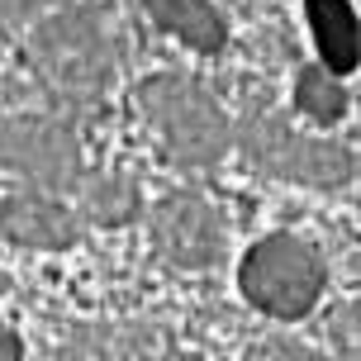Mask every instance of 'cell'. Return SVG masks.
<instances>
[{
    "mask_svg": "<svg viewBox=\"0 0 361 361\" xmlns=\"http://www.w3.org/2000/svg\"><path fill=\"white\" fill-rule=\"evenodd\" d=\"M29 62L43 86L67 105H95L114 86V48L100 19L81 5H67L38 24L29 38Z\"/></svg>",
    "mask_w": 361,
    "mask_h": 361,
    "instance_id": "cell-1",
    "label": "cell"
},
{
    "mask_svg": "<svg viewBox=\"0 0 361 361\" xmlns=\"http://www.w3.org/2000/svg\"><path fill=\"white\" fill-rule=\"evenodd\" d=\"M133 100L147 114V124L157 128L166 157L176 166H214L233 143V128H228V114L219 109V100L185 76H147Z\"/></svg>",
    "mask_w": 361,
    "mask_h": 361,
    "instance_id": "cell-2",
    "label": "cell"
},
{
    "mask_svg": "<svg viewBox=\"0 0 361 361\" xmlns=\"http://www.w3.org/2000/svg\"><path fill=\"white\" fill-rule=\"evenodd\" d=\"M324 286H328L324 257L290 233H271L252 243L243 252V267H238L243 300L271 319H286V324L314 314V305L324 300Z\"/></svg>",
    "mask_w": 361,
    "mask_h": 361,
    "instance_id": "cell-3",
    "label": "cell"
},
{
    "mask_svg": "<svg viewBox=\"0 0 361 361\" xmlns=\"http://www.w3.org/2000/svg\"><path fill=\"white\" fill-rule=\"evenodd\" d=\"M238 147L247 152V162L262 176L295 180V185H309V190H338L357 171V162L343 143L309 138L300 128H290L286 114H247L243 128H238Z\"/></svg>",
    "mask_w": 361,
    "mask_h": 361,
    "instance_id": "cell-4",
    "label": "cell"
},
{
    "mask_svg": "<svg viewBox=\"0 0 361 361\" xmlns=\"http://www.w3.org/2000/svg\"><path fill=\"white\" fill-rule=\"evenodd\" d=\"M0 166L43 190H72L81 180V147L62 119L48 114H15L0 124Z\"/></svg>",
    "mask_w": 361,
    "mask_h": 361,
    "instance_id": "cell-5",
    "label": "cell"
},
{
    "mask_svg": "<svg viewBox=\"0 0 361 361\" xmlns=\"http://www.w3.org/2000/svg\"><path fill=\"white\" fill-rule=\"evenodd\" d=\"M152 247L171 271H209L228 252V219L195 190L166 195L152 209Z\"/></svg>",
    "mask_w": 361,
    "mask_h": 361,
    "instance_id": "cell-6",
    "label": "cell"
},
{
    "mask_svg": "<svg viewBox=\"0 0 361 361\" xmlns=\"http://www.w3.org/2000/svg\"><path fill=\"white\" fill-rule=\"evenodd\" d=\"M0 238L34 252H67L81 238V219L43 190H15L0 200Z\"/></svg>",
    "mask_w": 361,
    "mask_h": 361,
    "instance_id": "cell-7",
    "label": "cell"
},
{
    "mask_svg": "<svg viewBox=\"0 0 361 361\" xmlns=\"http://www.w3.org/2000/svg\"><path fill=\"white\" fill-rule=\"evenodd\" d=\"M143 10L195 53H224L228 43V24L209 0H143Z\"/></svg>",
    "mask_w": 361,
    "mask_h": 361,
    "instance_id": "cell-8",
    "label": "cell"
},
{
    "mask_svg": "<svg viewBox=\"0 0 361 361\" xmlns=\"http://www.w3.org/2000/svg\"><path fill=\"white\" fill-rule=\"evenodd\" d=\"M309 29L319 43L328 76H347L357 67V15H352V0H305Z\"/></svg>",
    "mask_w": 361,
    "mask_h": 361,
    "instance_id": "cell-9",
    "label": "cell"
},
{
    "mask_svg": "<svg viewBox=\"0 0 361 361\" xmlns=\"http://www.w3.org/2000/svg\"><path fill=\"white\" fill-rule=\"evenodd\" d=\"M90 343H67V352L81 361H147L157 352L147 328H76Z\"/></svg>",
    "mask_w": 361,
    "mask_h": 361,
    "instance_id": "cell-10",
    "label": "cell"
},
{
    "mask_svg": "<svg viewBox=\"0 0 361 361\" xmlns=\"http://www.w3.org/2000/svg\"><path fill=\"white\" fill-rule=\"evenodd\" d=\"M81 214L100 228H124L138 219V190L128 176H95L81 195Z\"/></svg>",
    "mask_w": 361,
    "mask_h": 361,
    "instance_id": "cell-11",
    "label": "cell"
},
{
    "mask_svg": "<svg viewBox=\"0 0 361 361\" xmlns=\"http://www.w3.org/2000/svg\"><path fill=\"white\" fill-rule=\"evenodd\" d=\"M295 109L309 114L314 124H338L347 114V90L338 76H328L324 67H305L295 76Z\"/></svg>",
    "mask_w": 361,
    "mask_h": 361,
    "instance_id": "cell-12",
    "label": "cell"
},
{
    "mask_svg": "<svg viewBox=\"0 0 361 361\" xmlns=\"http://www.w3.org/2000/svg\"><path fill=\"white\" fill-rule=\"evenodd\" d=\"M243 361H328V357H319L305 343H290V338H262Z\"/></svg>",
    "mask_w": 361,
    "mask_h": 361,
    "instance_id": "cell-13",
    "label": "cell"
},
{
    "mask_svg": "<svg viewBox=\"0 0 361 361\" xmlns=\"http://www.w3.org/2000/svg\"><path fill=\"white\" fill-rule=\"evenodd\" d=\"M34 10H43V0H0V24H19Z\"/></svg>",
    "mask_w": 361,
    "mask_h": 361,
    "instance_id": "cell-14",
    "label": "cell"
},
{
    "mask_svg": "<svg viewBox=\"0 0 361 361\" xmlns=\"http://www.w3.org/2000/svg\"><path fill=\"white\" fill-rule=\"evenodd\" d=\"M0 361H24V347H19V338L5 324H0Z\"/></svg>",
    "mask_w": 361,
    "mask_h": 361,
    "instance_id": "cell-15",
    "label": "cell"
}]
</instances>
